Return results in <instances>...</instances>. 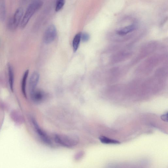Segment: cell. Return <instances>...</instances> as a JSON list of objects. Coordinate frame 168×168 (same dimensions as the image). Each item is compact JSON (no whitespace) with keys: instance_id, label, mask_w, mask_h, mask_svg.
Here are the masks:
<instances>
[{"instance_id":"6da1fadb","label":"cell","mask_w":168,"mask_h":168,"mask_svg":"<svg viewBox=\"0 0 168 168\" xmlns=\"http://www.w3.org/2000/svg\"><path fill=\"white\" fill-rule=\"evenodd\" d=\"M43 2L40 0H34L30 3L23 16L20 24L21 29L25 28L31 18L41 8Z\"/></svg>"},{"instance_id":"7a4b0ae2","label":"cell","mask_w":168,"mask_h":168,"mask_svg":"<svg viewBox=\"0 0 168 168\" xmlns=\"http://www.w3.org/2000/svg\"><path fill=\"white\" fill-rule=\"evenodd\" d=\"M54 141L58 144L68 148H72L77 145L79 139L75 135H66L56 134L54 137Z\"/></svg>"},{"instance_id":"3957f363","label":"cell","mask_w":168,"mask_h":168,"mask_svg":"<svg viewBox=\"0 0 168 168\" xmlns=\"http://www.w3.org/2000/svg\"><path fill=\"white\" fill-rule=\"evenodd\" d=\"M23 10L22 8L16 10L13 16L10 18L8 23V29L12 31H15L20 25L23 15Z\"/></svg>"},{"instance_id":"277c9868","label":"cell","mask_w":168,"mask_h":168,"mask_svg":"<svg viewBox=\"0 0 168 168\" xmlns=\"http://www.w3.org/2000/svg\"><path fill=\"white\" fill-rule=\"evenodd\" d=\"M57 35V30L56 26L51 25L48 26L45 30L44 36V41L45 44H51L56 38Z\"/></svg>"},{"instance_id":"5b68a950","label":"cell","mask_w":168,"mask_h":168,"mask_svg":"<svg viewBox=\"0 0 168 168\" xmlns=\"http://www.w3.org/2000/svg\"><path fill=\"white\" fill-rule=\"evenodd\" d=\"M32 122L35 130L40 139L46 144L51 145L52 143L51 139L45 132L40 128L36 121L35 119H32Z\"/></svg>"},{"instance_id":"8992f818","label":"cell","mask_w":168,"mask_h":168,"mask_svg":"<svg viewBox=\"0 0 168 168\" xmlns=\"http://www.w3.org/2000/svg\"><path fill=\"white\" fill-rule=\"evenodd\" d=\"M39 79L40 75L37 72H33L31 75L29 83V88L30 93L36 89Z\"/></svg>"},{"instance_id":"52a82bcc","label":"cell","mask_w":168,"mask_h":168,"mask_svg":"<svg viewBox=\"0 0 168 168\" xmlns=\"http://www.w3.org/2000/svg\"><path fill=\"white\" fill-rule=\"evenodd\" d=\"M30 94L31 99L37 103L42 101L45 96V93L43 91L37 89L30 92Z\"/></svg>"},{"instance_id":"ba28073f","label":"cell","mask_w":168,"mask_h":168,"mask_svg":"<svg viewBox=\"0 0 168 168\" xmlns=\"http://www.w3.org/2000/svg\"><path fill=\"white\" fill-rule=\"evenodd\" d=\"M9 83L10 88L12 92L14 91V72L12 66L10 64L8 65Z\"/></svg>"},{"instance_id":"9c48e42d","label":"cell","mask_w":168,"mask_h":168,"mask_svg":"<svg viewBox=\"0 0 168 168\" xmlns=\"http://www.w3.org/2000/svg\"><path fill=\"white\" fill-rule=\"evenodd\" d=\"M136 27L135 25H132L126 26L121 29L117 31V34L119 36H125L128 33L133 32L136 30Z\"/></svg>"},{"instance_id":"30bf717a","label":"cell","mask_w":168,"mask_h":168,"mask_svg":"<svg viewBox=\"0 0 168 168\" xmlns=\"http://www.w3.org/2000/svg\"><path fill=\"white\" fill-rule=\"evenodd\" d=\"M81 32H79L74 37L72 42V46L73 51L75 52L78 50L80 46V42L81 40Z\"/></svg>"},{"instance_id":"8fae6325","label":"cell","mask_w":168,"mask_h":168,"mask_svg":"<svg viewBox=\"0 0 168 168\" xmlns=\"http://www.w3.org/2000/svg\"><path fill=\"white\" fill-rule=\"evenodd\" d=\"M29 73V70H27L25 71L23 74L22 82H21V90H22L23 95L25 98L27 97L26 93V85Z\"/></svg>"},{"instance_id":"7c38bea8","label":"cell","mask_w":168,"mask_h":168,"mask_svg":"<svg viewBox=\"0 0 168 168\" xmlns=\"http://www.w3.org/2000/svg\"><path fill=\"white\" fill-rule=\"evenodd\" d=\"M6 16L5 0H0V21H3Z\"/></svg>"},{"instance_id":"4fadbf2b","label":"cell","mask_w":168,"mask_h":168,"mask_svg":"<svg viewBox=\"0 0 168 168\" xmlns=\"http://www.w3.org/2000/svg\"><path fill=\"white\" fill-rule=\"evenodd\" d=\"M101 142L104 144H119L120 142L118 141L105 137V136H100L99 138Z\"/></svg>"},{"instance_id":"5bb4252c","label":"cell","mask_w":168,"mask_h":168,"mask_svg":"<svg viewBox=\"0 0 168 168\" xmlns=\"http://www.w3.org/2000/svg\"><path fill=\"white\" fill-rule=\"evenodd\" d=\"M66 0H56L55 10L59 12L63 8L65 3Z\"/></svg>"},{"instance_id":"9a60e30c","label":"cell","mask_w":168,"mask_h":168,"mask_svg":"<svg viewBox=\"0 0 168 168\" xmlns=\"http://www.w3.org/2000/svg\"><path fill=\"white\" fill-rule=\"evenodd\" d=\"M85 153L83 151H81L80 152L77 153L74 156V159L76 161H78L82 159L84 155H85Z\"/></svg>"},{"instance_id":"2e32d148","label":"cell","mask_w":168,"mask_h":168,"mask_svg":"<svg viewBox=\"0 0 168 168\" xmlns=\"http://www.w3.org/2000/svg\"><path fill=\"white\" fill-rule=\"evenodd\" d=\"M90 35L87 33H81V40L84 42H87L89 40Z\"/></svg>"},{"instance_id":"e0dca14e","label":"cell","mask_w":168,"mask_h":168,"mask_svg":"<svg viewBox=\"0 0 168 168\" xmlns=\"http://www.w3.org/2000/svg\"><path fill=\"white\" fill-rule=\"evenodd\" d=\"M161 119L165 122H167V112L166 113L162 115L161 116Z\"/></svg>"},{"instance_id":"ac0fdd59","label":"cell","mask_w":168,"mask_h":168,"mask_svg":"<svg viewBox=\"0 0 168 168\" xmlns=\"http://www.w3.org/2000/svg\"><path fill=\"white\" fill-rule=\"evenodd\" d=\"M34 0H20V2L21 4H25L28 3H31Z\"/></svg>"}]
</instances>
